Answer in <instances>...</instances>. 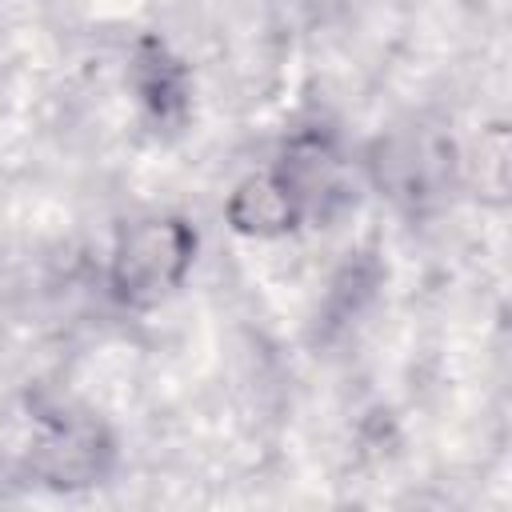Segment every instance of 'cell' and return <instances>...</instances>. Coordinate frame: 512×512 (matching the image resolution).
<instances>
[{
    "label": "cell",
    "instance_id": "1",
    "mask_svg": "<svg viewBox=\"0 0 512 512\" xmlns=\"http://www.w3.org/2000/svg\"><path fill=\"white\" fill-rule=\"evenodd\" d=\"M196 260V232L180 216H140L120 228L108 252V284L124 304H156L172 296Z\"/></svg>",
    "mask_w": 512,
    "mask_h": 512
},
{
    "label": "cell",
    "instance_id": "2",
    "mask_svg": "<svg viewBox=\"0 0 512 512\" xmlns=\"http://www.w3.org/2000/svg\"><path fill=\"white\" fill-rule=\"evenodd\" d=\"M308 216L304 200L296 196V188L280 176V172H256L244 176L228 200H224V220L252 240H276L288 236L300 220Z\"/></svg>",
    "mask_w": 512,
    "mask_h": 512
},
{
    "label": "cell",
    "instance_id": "3",
    "mask_svg": "<svg viewBox=\"0 0 512 512\" xmlns=\"http://www.w3.org/2000/svg\"><path fill=\"white\" fill-rule=\"evenodd\" d=\"M104 452L108 448H100L92 432L64 428L40 444L36 468H40L44 484H52V488H84V484H96V476L104 472Z\"/></svg>",
    "mask_w": 512,
    "mask_h": 512
}]
</instances>
